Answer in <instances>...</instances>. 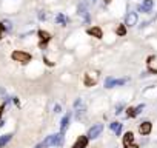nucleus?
<instances>
[{
	"instance_id": "obj_3",
	"label": "nucleus",
	"mask_w": 157,
	"mask_h": 148,
	"mask_svg": "<svg viewBox=\"0 0 157 148\" xmlns=\"http://www.w3.org/2000/svg\"><path fill=\"white\" fill-rule=\"evenodd\" d=\"M102 131H103V125H102V123H97V125H94V127L89 128V131H88V137H89V139L99 137Z\"/></svg>"
},
{
	"instance_id": "obj_18",
	"label": "nucleus",
	"mask_w": 157,
	"mask_h": 148,
	"mask_svg": "<svg viewBox=\"0 0 157 148\" xmlns=\"http://www.w3.org/2000/svg\"><path fill=\"white\" fill-rule=\"evenodd\" d=\"M126 114H128V117H136V108H128Z\"/></svg>"
},
{
	"instance_id": "obj_5",
	"label": "nucleus",
	"mask_w": 157,
	"mask_h": 148,
	"mask_svg": "<svg viewBox=\"0 0 157 148\" xmlns=\"http://www.w3.org/2000/svg\"><path fill=\"white\" fill-rule=\"evenodd\" d=\"M151 130H153V125H151V122H143V123H140V127H139L140 134H143V136H148L151 133Z\"/></svg>"
},
{
	"instance_id": "obj_11",
	"label": "nucleus",
	"mask_w": 157,
	"mask_h": 148,
	"mask_svg": "<svg viewBox=\"0 0 157 148\" xmlns=\"http://www.w3.org/2000/svg\"><path fill=\"white\" fill-rule=\"evenodd\" d=\"M96 82H97V74L94 76V77H93L91 74H86V76H85V85H86V86H93Z\"/></svg>"
},
{
	"instance_id": "obj_4",
	"label": "nucleus",
	"mask_w": 157,
	"mask_h": 148,
	"mask_svg": "<svg viewBox=\"0 0 157 148\" xmlns=\"http://www.w3.org/2000/svg\"><path fill=\"white\" fill-rule=\"evenodd\" d=\"M126 82V79H112V77H108L105 82V86L106 88H112V86H117V85H123Z\"/></svg>"
},
{
	"instance_id": "obj_10",
	"label": "nucleus",
	"mask_w": 157,
	"mask_h": 148,
	"mask_svg": "<svg viewBox=\"0 0 157 148\" xmlns=\"http://www.w3.org/2000/svg\"><path fill=\"white\" fill-rule=\"evenodd\" d=\"M133 140H134V134L131 133V131H128V133L123 136V145L128 147V145H131L133 144Z\"/></svg>"
},
{
	"instance_id": "obj_22",
	"label": "nucleus",
	"mask_w": 157,
	"mask_h": 148,
	"mask_svg": "<svg viewBox=\"0 0 157 148\" xmlns=\"http://www.w3.org/2000/svg\"><path fill=\"white\" fill-rule=\"evenodd\" d=\"M39 19H40V20H45V19H46V14L43 13V11H40V13H39Z\"/></svg>"
},
{
	"instance_id": "obj_2",
	"label": "nucleus",
	"mask_w": 157,
	"mask_h": 148,
	"mask_svg": "<svg viewBox=\"0 0 157 148\" xmlns=\"http://www.w3.org/2000/svg\"><path fill=\"white\" fill-rule=\"evenodd\" d=\"M11 57H13L15 62H20V63H28L31 60V54L28 53H23V51H14L11 54Z\"/></svg>"
},
{
	"instance_id": "obj_12",
	"label": "nucleus",
	"mask_w": 157,
	"mask_h": 148,
	"mask_svg": "<svg viewBox=\"0 0 157 148\" xmlns=\"http://www.w3.org/2000/svg\"><path fill=\"white\" fill-rule=\"evenodd\" d=\"M88 34H91V36H94V37H97V39H100L102 36V29L99 28V26H94V28H89L88 29Z\"/></svg>"
},
{
	"instance_id": "obj_9",
	"label": "nucleus",
	"mask_w": 157,
	"mask_h": 148,
	"mask_svg": "<svg viewBox=\"0 0 157 148\" xmlns=\"http://www.w3.org/2000/svg\"><path fill=\"white\" fill-rule=\"evenodd\" d=\"M79 14L82 15V17H83L86 22L89 20V14H88V9H86V5H85V3H82V5L79 6Z\"/></svg>"
},
{
	"instance_id": "obj_19",
	"label": "nucleus",
	"mask_w": 157,
	"mask_h": 148,
	"mask_svg": "<svg viewBox=\"0 0 157 148\" xmlns=\"http://www.w3.org/2000/svg\"><path fill=\"white\" fill-rule=\"evenodd\" d=\"M125 32H126V29H125V26H123V25H120L117 28V34L119 36H125Z\"/></svg>"
},
{
	"instance_id": "obj_27",
	"label": "nucleus",
	"mask_w": 157,
	"mask_h": 148,
	"mask_svg": "<svg viewBox=\"0 0 157 148\" xmlns=\"http://www.w3.org/2000/svg\"><path fill=\"white\" fill-rule=\"evenodd\" d=\"M125 148H139V147L134 145V144H131V145H128V147H125Z\"/></svg>"
},
{
	"instance_id": "obj_30",
	"label": "nucleus",
	"mask_w": 157,
	"mask_h": 148,
	"mask_svg": "<svg viewBox=\"0 0 157 148\" xmlns=\"http://www.w3.org/2000/svg\"><path fill=\"white\" fill-rule=\"evenodd\" d=\"M111 2V0H105V3H110Z\"/></svg>"
},
{
	"instance_id": "obj_28",
	"label": "nucleus",
	"mask_w": 157,
	"mask_h": 148,
	"mask_svg": "<svg viewBox=\"0 0 157 148\" xmlns=\"http://www.w3.org/2000/svg\"><path fill=\"white\" fill-rule=\"evenodd\" d=\"M36 148H46V145L45 144H40V145H37Z\"/></svg>"
},
{
	"instance_id": "obj_1",
	"label": "nucleus",
	"mask_w": 157,
	"mask_h": 148,
	"mask_svg": "<svg viewBox=\"0 0 157 148\" xmlns=\"http://www.w3.org/2000/svg\"><path fill=\"white\" fill-rule=\"evenodd\" d=\"M43 144L46 147L48 145H52V147H60L63 144V134L62 133H57V134H51L48 136V137L43 140Z\"/></svg>"
},
{
	"instance_id": "obj_31",
	"label": "nucleus",
	"mask_w": 157,
	"mask_h": 148,
	"mask_svg": "<svg viewBox=\"0 0 157 148\" xmlns=\"http://www.w3.org/2000/svg\"><path fill=\"white\" fill-rule=\"evenodd\" d=\"M93 2H94V0H93Z\"/></svg>"
},
{
	"instance_id": "obj_26",
	"label": "nucleus",
	"mask_w": 157,
	"mask_h": 148,
	"mask_svg": "<svg viewBox=\"0 0 157 148\" xmlns=\"http://www.w3.org/2000/svg\"><path fill=\"white\" fill-rule=\"evenodd\" d=\"M54 111H56V113H60V105H59V103H56V105H54Z\"/></svg>"
},
{
	"instance_id": "obj_29",
	"label": "nucleus",
	"mask_w": 157,
	"mask_h": 148,
	"mask_svg": "<svg viewBox=\"0 0 157 148\" xmlns=\"http://www.w3.org/2000/svg\"><path fill=\"white\" fill-rule=\"evenodd\" d=\"M2 111H3V107H0V117H2Z\"/></svg>"
},
{
	"instance_id": "obj_13",
	"label": "nucleus",
	"mask_w": 157,
	"mask_h": 148,
	"mask_svg": "<svg viewBox=\"0 0 157 148\" xmlns=\"http://www.w3.org/2000/svg\"><path fill=\"white\" fill-rule=\"evenodd\" d=\"M68 123H69V114H66V116L62 119V122H60V133H62V134L65 133V131H66Z\"/></svg>"
},
{
	"instance_id": "obj_25",
	"label": "nucleus",
	"mask_w": 157,
	"mask_h": 148,
	"mask_svg": "<svg viewBox=\"0 0 157 148\" xmlns=\"http://www.w3.org/2000/svg\"><path fill=\"white\" fill-rule=\"evenodd\" d=\"M122 108H123V105H117V108H116V114H120V113H122Z\"/></svg>"
},
{
	"instance_id": "obj_24",
	"label": "nucleus",
	"mask_w": 157,
	"mask_h": 148,
	"mask_svg": "<svg viewBox=\"0 0 157 148\" xmlns=\"http://www.w3.org/2000/svg\"><path fill=\"white\" fill-rule=\"evenodd\" d=\"M80 105H82V99H77V100H75V103H74V107H75V108H79Z\"/></svg>"
},
{
	"instance_id": "obj_14",
	"label": "nucleus",
	"mask_w": 157,
	"mask_h": 148,
	"mask_svg": "<svg viewBox=\"0 0 157 148\" xmlns=\"http://www.w3.org/2000/svg\"><path fill=\"white\" fill-rule=\"evenodd\" d=\"M11 137H13V134H3L2 137H0V148H3L5 145H6L11 140Z\"/></svg>"
},
{
	"instance_id": "obj_7",
	"label": "nucleus",
	"mask_w": 157,
	"mask_h": 148,
	"mask_svg": "<svg viewBox=\"0 0 157 148\" xmlns=\"http://www.w3.org/2000/svg\"><path fill=\"white\" fill-rule=\"evenodd\" d=\"M86 144H88V137H86V136H80L77 139V142L73 145V148H85Z\"/></svg>"
},
{
	"instance_id": "obj_6",
	"label": "nucleus",
	"mask_w": 157,
	"mask_h": 148,
	"mask_svg": "<svg viewBox=\"0 0 157 148\" xmlns=\"http://www.w3.org/2000/svg\"><path fill=\"white\" fill-rule=\"evenodd\" d=\"M125 22H126L128 26H134V25L137 23V14H136V13H128Z\"/></svg>"
},
{
	"instance_id": "obj_17",
	"label": "nucleus",
	"mask_w": 157,
	"mask_h": 148,
	"mask_svg": "<svg viewBox=\"0 0 157 148\" xmlns=\"http://www.w3.org/2000/svg\"><path fill=\"white\" fill-rule=\"evenodd\" d=\"M56 20H57L60 25H66V19H65V15H63V14H59Z\"/></svg>"
},
{
	"instance_id": "obj_23",
	"label": "nucleus",
	"mask_w": 157,
	"mask_h": 148,
	"mask_svg": "<svg viewBox=\"0 0 157 148\" xmlns=\"http://www.w3.org/2000/svg\"><path fill=\"white\" fill-rule=\"evenodd\" d=\"M83 111H85L83 108H82V109H77V114H75V116H77V119H80V117H82V114H83Z\"/></svg>"
},
{
	"instance_id": "obj_21",
	"label": "nucleus",
	"mask_w": 157,
	"mask_h": 148,
	"mask_svg": "<svg viewBox=\"0 0 157 148\" xmlns=\"http://www.w3.org/2000/svg\"><path fill=\"white\" fill-rule=\"evenodd\" d=\"M145 108V105H139L137 108H136V116H137V114H140V113H142V109Z\"/></svg>"
},
{
	"instance_id": "obj_8",
	"label": "nucleus",
	"mask_w": 157,
	"mask_h": 148,
	"mask_svg": "<svg viewBox=\"0 0 157 148\" xmlns=\"http://www.w3.org/2000/svg\"><path fill=\"white\" fill-rule=\"evenodd\" d=\"M153 0H145L142 6H139V11H142V13H148V11H151V8H153Z\"/></svg>"
},
{
	"instance_id": "obj_16",
	"label": "nucleus",
	"mask_w": 157,
	"mask_h": 148,
	"mask_svg": "<svg viewBox=\"0 0 157 148\" xmlns=\"http://www.w3.org/2000/svg\"><path fill=\"white\" fill-rule=\"evenodd\" d=\"M39 37H40V39L43 40V42H48V40H50V34H48V32L46 31H39Z\"/></svg>"
},
{
	"instance_id": "obj_15",
	"label": "nucleus",
	"mask_w": 157,
	"mask_h": 148,
	"mask_svg": "<svg viewBox=\"0 0 157 148\" xmlns=\"http://www.w3.org/2000/svg\"><path fill=\"white\" fill-rule=\"evenodd\" d=\"M111 130L119 136V134H120V131H122V123H119V122H112V123H111Z\"/></svg>"
},
{
	"instance_id": "obj_20",
	"label": "nucleus",
	"mask_w": 157,
	"mask_h": 148,
	"mask_svg": "<svg viewBox=\"0 0 157 148\" xmlns=\"http://www.w3.org/2000/svg\"><path fill=\"white\" fill-rule=\"evenodd\" d=\"M3 28L8 29V31H11V28H13V26H11V22H9V20H5V22H3Z\"/></svg>"
}]
</instances>
